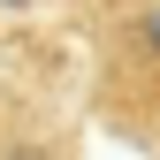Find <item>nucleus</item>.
I'll use <instances>...</instances> for the list:
<instances>
[{
    "instance_id": "nucleus-1",
    "label": "nucleus",
    "mask_w": 160,
    "mask_h": 160,
    "mask_svg": "<svg viewBox=\"0 0 160 160\" xmlns=\"http://www.w3.org/2000/svg\"><path fill=\"white\" fill-rule=\"evenodd\" d=\"M145 46H152V53H160V15H152V23H145Z\"/></svg>"
}]
</instances>
